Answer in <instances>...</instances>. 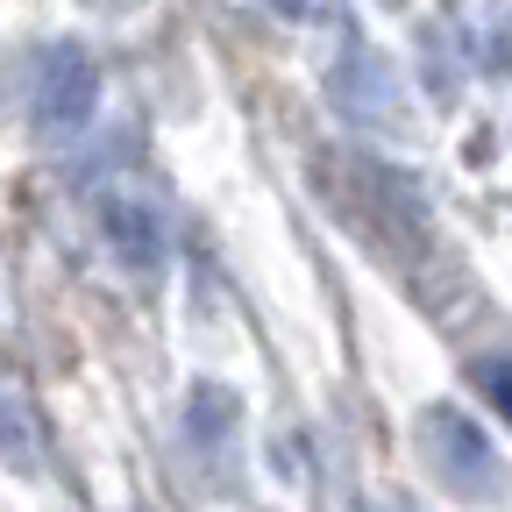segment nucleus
I'll return each instance as SVG.
<instances>
[{
	"label": "nucleus",
	"instance_id": "nucleus-1",
	"mask_svg": "<svg viewBox=\"0 0 512 512\" xmlns=\"http://www.w3.org/2000/svg\"><path fill=\"white\" fill-rule=\"evenodd\" d=\"M420 448H427V470L456 491V498H491L505 484L498 448L484 441V427L463 406H427L420 413Z\"/></svg>",
	"mask_w": 512,
	"mask_h": 512
},
{
	"label": "nucleus",
	"instance_id": "nucleus-2",
	"mask_svg": "<svg viewBox=\"0 0 512 512\" xmlns=\"http://www.w3.org/2000/svg\"><path fill=\"white\" fill-rule=\"evenodd\" d=\"M93 228H100L107 256L136 285H157L164 278V264H171V221H164V207L150 200V192H107L100 214H93Z\"/></svg>",
	"mask_w": 512,
	"mask_h": 512
},
{
	"label": "nucleus",
	"instance_id": "nucleus-3",
	"mask_svg": "<svg viewBox=\"0 0 512 512\" xmlns=\"http://www.w3.org/2000/svg\"><path fill=\"white\" fill-rule=\"evenodd\" d=\"M29 107H36V128H43V136H72V128H86L93 107H100V64H93L79 43H50V50L36 57V93H29Z\"/></svg>",
	"mask_w": 512,
	"mask_h": 512
},
{
	"label": "nucleus",
	"instance_id": "nucleus-4",
	"mask_svg": "<svg viewBox=\"0 0 512 512\" xmlns=\"http://www.w3.org/2000/svg\"><path fill=\"white\" fill-rule=\"evenodd\" d=\"M335 93L349 100V114H356V121H392V107H399L392 72H377L370 57H356V72H342V79H335Z\"/></svg>",
	"mask_w": 512,
	"mask_h": 512
},
{
	"label": "nucleus",
	"instance_id": "nucleus-5",
	"mask_svg": "<svg viewBox=\"0 0 512 512\" xmlns=\"http://www.w3.org/2000/svg\"><path fill=\"white\" fill-rule=\"evenodd\" d=\"M0 456H8L15 470H36L43 456H36V420L22 413V399L0 384Z\"/></svg>",
	"mask_w": 512,
	"mask_h": 512
},
{
	"label": "nucleus",
	"instance_id": "nucleus-6",
	"mask_svg": "<svg viewBox=\"0 0 512 512\" xmlns=\"http://www.w3.org/2000/svg\"><path fill=\"white\" fill-rule=\"evenodd\" d=\"M470 384L484 392V406L505 413V427H512V356H477L470 363Z\"/></svg>",
	"mask_w": 512,
	"mask_h": 512
},
{
	"label": "nucleus",
	"instance_id": "nucleus-7",
	"mask_svg": "<svg viewBox=\"0 0 512 512\" xmlns=\"http://www.w3.org/2000/svg\"><path fill=\"white\" fill-rule=\"evenodd\" d=\"M264 8H278V15H306L313 0H264Z\"/></svg>",
	"mask_w": 512,
	"mask_h": 512
},
{
	"label": "nucleus",
	"instance_id": "nucleus-8",
	"mask_svg": "<svg viewBox=\"0 0 512 512\" xmlns=\"http://www.w3.org/2000/svg\"><path fill=\"white\" fill-rule=\"evenodd\" d=\"M370 512H406V505H370Z\"/></svg>",
	"mask_w": 512,
	"mask_h": 512
}]
</instances>
